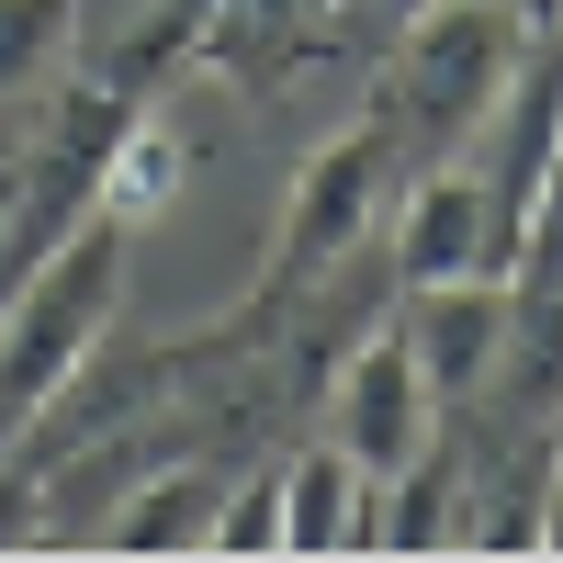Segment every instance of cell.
I'll return each instance as SVG.
<instances>
[{"instance_id":"cell-7","label":"cell","mask_w":563,"mask_h":563,"mask_svg":"<svg viewBox=\"0 0 563 563\" xmlns=\"http://www.w3.org/2000/svg\"><path fill=\"white\" fill-rule=\"evenodd\" d=\"M282 552H384V485L339 440L282 451Z\"/></svg>"},{"instance_id":"cell-2","label":"cell","mask_w":563,"mask_h":563,"mask_svg":"<svg viewBox=\"0 0 563 563\" xmlns=\"http://www.w3.org/2000/svg\"><path fill=\"white\" fill-rule=\"evenodd\" d=\"M406 169H417V147L395 135L384 102L327 135V147L294 169V192H282V225H271V249H260V271H249V316H282V305H305L327 271H350V260L372 249V225L395 214Z\"/></svg>"},{"instance_id":"cell-6","label":"cell","mask_w":563,"mask_h":563,"mask_svg":"<svg viewBox=\"0 0 563 563\" xmlns=\"http://www.w3.org/2000/svg\"><path fill=\"white\" fill-rule=\"evenodd\" d=\"M406 350H417V372H429V395L440 406H474L485 384H496V350H507V282H417L406 294Z\"/></svg>"},{"instance_id":"cell-8","label":"cell","mask_w":563,"mask_h":563,"mask_svg":"<svg viewBox=\"0 0 563 563\" xmlns=\"http://www.w3.org/2000/svg\"><path fill=\"white\" fill-rule=\"evenodd\" d=\"M474 429H440L429 451L384 485V552H451L462 519H474Z\"/></svg>"},{"instance_id":"cell-3","label":"cell","mask_w":563,"mask_h":563,"mask_svg":"<svg viewBox=\"0 0 563 563\" xmlns=\"http://www.w3.org/2000/svg\"><path fill=\"white\" fill-rule=\"evenodd\" d=\"M530 57V12L519 0H417L395 57H384V113L417 158L474 147V124L496 113V90Z\"/></svg>"},{"instance_id":"cell-9","label":"cell","mask_w":563,"mask_h":563,"mask_svg":"<svg viewBox=\"0 0 563 563\" xmlns=\"http://www.w3.org/2000/svg\"><path fill=\"white\" fill-rule=\"evenodd\" d=\"M214 507H225V474H203V462H169V474L124 485V507L102 519V552H203Z\"/></svg>"},{"instance_id":"cell-10","label":"cell","mask_w":563,"mask_h":563,"mask_svg":"<svg viewBox=\"0 0 563 563\" xmlns=\"http://www.w3.org/2000/svg\"><path fill=\"white\" fill-rule=\"evenodd\" d=\"M180 169H192L180 124H147V113H135V124L113 135V158H102V203H90V214H113V225H147V214L180 192Z\"/></svg>"},{"instance_id":"cell-4","label":"cell","mask_w":563,"mask_h":563,"mask_svg":"<svg viewBox=\"0 0 563 563\" xmlns=\"http://www.w3.org/2000/svg\"><path fill=\"white\" fill-rule=\"evenodd\" d=\"M440 429H451V406L429 395V372H417L406 327H372V339L339 350V372H327V440H339L372 485H395Z\"/></svg>"},{"instance_id":"cell-1","label":"cell","mask_w":563,"mask_h":563,"mask_svg":"<svg viewBox=\"0 0 563 563\" xmlns=\"http://www.w3.org/2000/svg\"><path fill=\"white\" fill-rule=\"evenodd\" d=\"M124 238L135 225L90 214V225H68V238L0 294V440H23L34 417L102 361L113 305H124Z\"/></svg>"},{"instance_id":"cell-12","label":"cell","mask_w":563,"mask_h":563,"mask_svg":"<svg viewBox=\"0 0 563 563\" xmlns=\"http://www.w3.org/2000/svg\"><path fill=\"white\" fill-rule=\"evenodd\" d=\"M203 552H282V462H260V474H225V507Z\"/></svg>"},{"instance_id":"cell-11","label":"cell","mask_w":563,"mask_h":563,"mask_svg":"<svg viewBox=\"0 0 563 563\" xmlns=\"http://www.w3.org/2000/svg\"><path fill=\"white\" fill-rule=\"evenodd\" d=\"M68 45H79V0H0V102L45 90Z\"/></svg>"},{"instance_id":"cell-5","label":"cell","mask_w":563,"mask_h":563,"mask_svg":"<svg viewBox=\"0 0 563 563\" xmlns=\"http://www.w3.org/2000/svg\"><path fill=\"white\" fill-rule=\"evenodd\" d=\"M507 282L519 271V225L496 214V192H485V169L474 158H417L406 169V192H395V282L417 294V282Z\"/></svg>"},{"instance_id":"cell-14","label":"cell","mask_w":563,"mask_h":563,"mask_svg":"<svg viewBox=\"0 0 563 563\" xmlns=\"http://www.w3.org/2000/svg\"><path fill=\"white\" fill-rule=\"evenodd\" d=\"M12 192H23V169H0V260H12Z\"/></svg>"},{"instance_id":"cell-13","label":"cell","mask_w":563,"mask_h":563,"mask_svg":"<svg viewBox=\"0 0 563 563\" xmlns=\"http://www.w3.org/2000/svg\"><path fill=\"white\" fill-rule=\"evenodd\" d=\"M541 552H563V429H552V541Z\"/></svg>"}]
</instances>
